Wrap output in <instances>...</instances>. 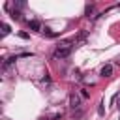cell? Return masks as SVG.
<instances>
[{
  "label": "cell",
  "mask_w": 120,
  "mask_h": 120,
  "mask_svg": "<svg viewBox=\"0 0 120 120\" xmlns=\"http://www.w3.org/2000/svg\"><path fill=\"white\" fill-rule=\"evenodd\" d=\"M99 75H101V77H111V75H112V66H111V64H105V66L101 68Z\"/></svg>",
  "instance_id": "cell-3"
},
{
  "label": "cell",
  "mask_w": 120,
  "mask_h": 120,
  "mask_svg": "<svg viewBox=\"0 0 120 120\" xmlns=\"http://www.w3.org/2000/svg\"><path fill=\"white\" fill-rule=\"evenodd\" d=\"M11 19H15V21H19V19H21V13H19L17 9H13V11H11Z\"/></svg>",
  "instance_id": "cell-6"
},
{
  "label": "cell",
  "mask_w": 120,
  "mask_h": 120,
  "mask_svg": "<svg viewBox=\"0 0 120 120\" xmlns=\"http://www.w3.org/2000/svg\"><path fill=\"white\" fill-rule=\"evenodd\" d=\"M28 26H30L32 30H39V28H41V24H39V21H28Z\"/></svg>",
  "instance_id": "cell-4"
},
{
  "label": "cell",
  "mask_w": 120,
  "mask_h": 120,
  "mask_svg": "<svg viewBox=\"0 0 120 120\" xmlns=\"http://www.w3.org/2000/svg\"><path fill=\"white\" fill-rule=\"evenodd\" d=\"M81 96H82V98L86 99V98H88L90 94H88V90H86V88H81Z\"/></svg>",
  "instance_id": "cell-8"
},
{
  "label": "cell",
  "mask_w": 120,
  "mask_h": 120,
  "mask_svg": "<svg viewBox=\"0 0 120 120\" xmlns=\"http://www.w3.org/2000/svg\"><path fill=\"white\" fill-rule=\"evenodd\" d=\"M71 51H73V43L71 41H62L54 49V58H66V56H69Z\"/></svg>",
  "instance_id": "cell-1"
},
{
  "label": "cell",
  "mask_w": 120,
  "mask_h": 120,
  "mask_svg": "<svg viewBox=\"0 0 120 120\" xmlns=\"http://www.w3.org/2000/svg\"><path fill=\"white\" fill-rule=\"evenodd\" d=\"M0 26H2V36H8V34L11 32V28H9V24H6V22H2Z\"/></svg>",
  "instance_id": "cell-5"
},
{
  "label": "cell",
  "mask_w": 120,
  "mask_h": 120,
  "mask_svg": "<svg viewBox=\"0 0 120 120\" xmlns=\"http://www.w3.org/2000/svg\"><path fill=\"white\" fill-rule=\"evenodd\" d=\"M94 11V6H86L84 8V13H86V17H90V13Z\"/></svg>",
  "instance_id": "cell-7"
},
{
  "label": "cell",
  "mask_w": 120,
  "mask_h": 120,
  "mask_svg": "<svg viewBox=\"0 0 120 120\" xmlns=\"http://www.w3.org/2000/svg\"><path fill=\"white\" fill-rule=\"evenodd\" d=\"M69 107L71 109H79L81 107V98L77 96V92H71L69 94Z\"/></svg>",
  "instance_id": "cell-2"
}]
</instances>
